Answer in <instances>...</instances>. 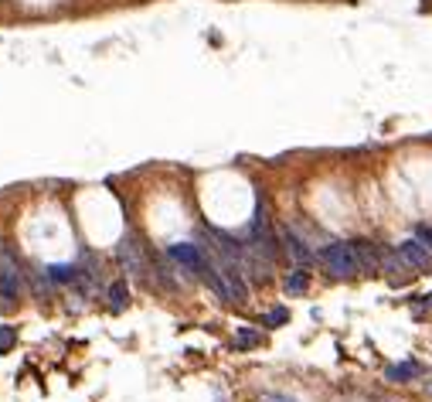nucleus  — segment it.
<instances>
[{
	"mask_svg": "<svg viewBox=\"0 0 432 402\" xmlns=\"http://www.w3.org/2000/svg\"><path fill=\"white\" fill-rule=\"evenodd\" d=\"M320 263H324L327 277L333 280H354L361 273V263H358V252L351 242H330L320 249Z\"/></svg>",
	"mask_w": 432,
	"mask_h": 402,
	"instance_id": "nucleus-1",
	"label": "nucleus"
},
{
	"mask_svg": "<svg viewBox=\"0 0 432 402\" xmlns=\"http://www.w3.org/2000/svg\"><path fill=\"white\" fill-rule=\"evenodd\" d=\"M116 256H119V266L126 270V277H133V280H147V277H150V259H147V249H143V242H140L133 232H126V235L119 239Z\"/></svg>",
	"mask_w": 432,
	"mask_h": 402,
	"instance_id": "nucleus-2",
	"label": "nucleus"
},
{
	"mask_svg": "<svg viewBox=\"0 0 432 402\" xmlns=\"http://www.w3.org/2000/svg\"><path fill=\"white\" fill-rule=\"evenodd\" d=\"M17 293H21V266H17V256L0 242V297H3V303H10V300H17Z\"/></svg>",
	"mask_w": 432,
	"mask_h": 402,
	"instance_id": "nucleus-3",
	"label": "nucleus"
},
{
	"mask_svg": "<svg viewBox=\"0 0 432 402\" xmlns=\"http://www.w3.org/2000/svg\"><path fill=\"white\" fill-rule=\"evenodd\" d=\"M279 242H282V249L289 252V259H293L296 266H303V270H307V266L313 263V249L307 245V239H300V235L289 229V225H282V229H279Z\"/></svg>",
	"mask_w": 432,
	"mask_h": 402,
	"instance_id": "nucleus-4",
	"label": "nucleus"
},
{
	"mask_svg": "<svg viewBox=\"0 0 432 402\" xmlns=\"http://www.w3.org/2000/svg\"><path fill=\"white\" fill-rule=\"evenodd\" d=\"M167 256H170L174 263L187 266V270H191V273H198V277H201V270L208 266V259L201 256V249H198V245H191V242H174V245L167 249Z\"/></svg>",
	"mask_w": 432,
	"mask_h": 402,
	"instance_id": "nucleus-5",
	"label": "nucleus"
},
{
	"mask_svg": "<svg viewBox=\"0 0 432 402\" xmlns=\"http://www.w3.org/2000/svg\"><path fill=\"white\" fill-rule=\"evenodd\" d=\"M381 270L388 273V280H391L395 287H402V283L409 280V273H412V266L402 259V252H398V249H384V245H381Z\"/></svg>",
	"mask_w": 432,
	"mask_h": 402,
	"instance_id": "nucleus-6",
	"label": "nucleus"
},
{
	"mask_svg": "<svg viewBox=\"0 0 432 402\" xmlns=\"http://www.w3.org/2000/svg\"><path fill=\"white\" fill-rule=\"evenodd\" d=\"M398 252H402V259H405L412 270H429V266H432L429 249H426L419 239H405V242L398 245Z\"/></svg>",
	"mask_w": 432,
	"mask_h": 402,
	"instance_id": "nucleus-7",
	"label": "nucleus"
},
{
	"mask_svg": "<svg viewBox=\"0 0 432 402\" xmlns=\"http://www.w3.org/2000/svg\"><path fill=\"white\" fill-rule=\"evenodd\" d=\"M351 245H354V252H358L361 273H378V270H381V245L364 242V239H358V242H351Z\"/></svg>",
	"mask_w": 432,
	"mask_h": 402,
	"instance_id": "nucleus-8",
	"label": "nucleus"
},
{
	"mask_svg": "<svg viewBox=\"0 0 432 402\" xmlns=\"http://www.w3.org/2000/svg\"><path fill=\"white\" fill-rule=\"evenodd\" d=\"M419 372H422V365H419V361H402V365L384 368V379H388V382H405V379H415Z\"/></svg>",
	"mask_w": 432,
	"mask_h": 402,
	"instance_id": "nucleus-9",
	"label": "nucleus"
},
{
	"mask_svg": "<svg viewBox=\"0 0 432 402\" xmlns=\"http://www.w3.org/2000/svg\"><path fill=\"white\" fill-rule=\"evenodd\" d=\"M48 277H52L54 283H75V280H79V270L68 266V263H58V266H48Z\"/></svg>",
	"mask_w": 432,
	"mask_h": 402,
	"instance_id": "nucleus-10",
	"label": "nucleus"
},
{
	"mask_svg": "<svg viewBox=\"0 0 432 402\" xmlns=\"http://www.w3.org/2000/svg\"><path fill=\"white\" fill-rule=\"evenodd\" d=\"M282 287H286V293H303V290L310 287V277H307V270H303V266H300V270H293V273L286 277V283H282Z\"/></svg>",
	"mask_w": 432,
	"mask_h": 402,
	"instance_id": "nucleus-11",
	"label": "nucleus"
},
{
	"mask_svg": "<svg viewBox=\"0 0 432 402\" xmlns=\"http://www.w3.org/2000/svg\"><path fill=\"white\" fill-rule=\"evenodd\" d=\"M109 303H112V310H123L130 303V287L126 283H112L109 287Z\"/></svg>",
	"mask_w": 432,
	"mask_h": 402,
	"instance_id": "nucleus-12",
	"label": "nucleus"
},
{
	"mask_svg": "<svg viewBox=\"0 0 432 402\" xmlns=\"http://www.w3.org/2000/svg\"><path fill=\"white\" fill-rule=\"evenodd\" d=\"M415 239H419V242H422V245L432 252V229H429V225H419V229H415Z\"/></svg>",
	"mask_w": 432,
	"mask_h": 402,
	"instance_id": "nucleus-13",
	"label": "nucleus"
},
{
	"mask_svg": "<svg viewBox=\"0 0 432 402\" xmlns=\"http://www.w3.org/2000/svg\"><path fill=\"white\" fill-rule=\"evenodd\" d=\"M14 334H17L14 328H0V351H7V348L14 345Z\"/></svg>",
	"mask_w": 432,
	"mask_h": 402,
	"instance_id": "nucleus-14",
	"label": "nucleus"
},
{
	"mask_svg": "<svg viewBox=\"0 0 432 402\" xmlns=\"http://www.w3.org/2000/svg\"><path fill=\"white\" fill-rule=\"evenodd\" d=\"M238 345H259V334L249 331V328H242V331H238Z\"/></svg>",
	"mask_w": 432,
	"mask_h": 402,
	"instance_id": "nucleus-15",
	"label": "nucleus"
},
{
	"mask_svg": "<svg viewBox=\"0 0 432 402\" xmlns=\"http://www.w3.org/2000/svg\"><path fill=\"white\" fill-rule=\"evenodd\" d=\"M286 317H289L286 310H272V314H266V324H282Z\"/></svg>",
	"mask_w": 432,
	"mask_h": 402,
	"instance_id": "nucleus-16",
	"label": "nucleus"
},
{
	"mask_svg": "<svg viewBox=\"0 0 432 402\" xmlns=\"http://www.w3.org/2000/svg\"><path fill=\"white\" fill-rule=\"evenodd\" d=\"M263 402H293V399H286V396H266Z\"/></svg>",
	"mask_w": 432,
	"mask_h": 402,
	"instance_id": "nucleus-17",
	"label": "nucleus"
}]
</instances>
